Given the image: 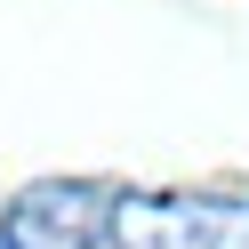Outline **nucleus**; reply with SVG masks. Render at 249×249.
I'll return each instance as SVG.
<instances>
[{"label":"nucleus","instance_id":"7ed1b4c3","mask_svg":"<svg viewBox=\"0 0 249 249\" xmlns=\"http://www.w3.org/2000/svg\"><path fill=\"white\" fill-rule=\"evenodd\" d=\"M0 249H8V241H0Z\"/></svg>","mask_w":249,"mask_h":249},{"label":"nucleus","instance_id":"f257e3e1","mask_svg":"<svg viewBox=\"0 0 249 249\" xmlns=\"http://www.w3.org/2000/svg\"><path fill=\"white\" fill-rule=\"evenodd\" d=\"M113 249H249V201H233V193H121Z\"/></svg>","mask_w":249,"mask_h":249},{"label":"nucleus","instance_id":"f03ea898","mask_svg":"<svg viewBox=\"0 0 249 249\" xmlns=\"http://www.w3.org/2000/svg\"><path fill=\"white\" fill-rule=\"evenodd\" d=\"M113 209H121L113 185L40 177V185H24V193L8 201L0 241L8 249H97V241H113Z\"/></svg>","mask_w":249,"mask_h":249}]
</instances>
